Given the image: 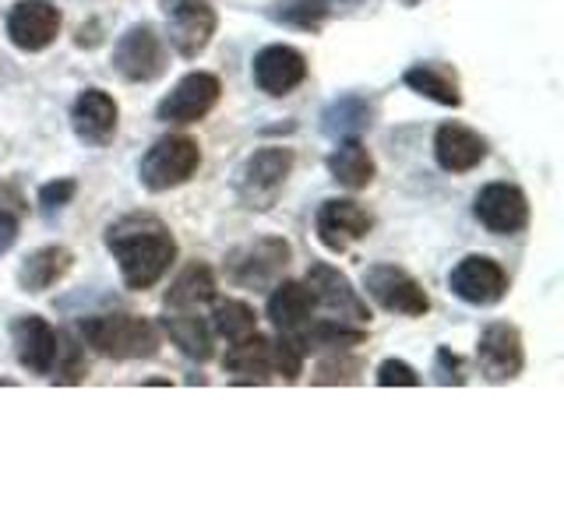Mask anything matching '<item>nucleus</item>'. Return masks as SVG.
<instances>
[{
	"label": "nucleus",
	"instance_id": "nucleus-1",
	"mask_svg": "<svg viewBox=\"0 0 564 528\" xmlns=\"http://www.w3.org/2000/svg\"><path fill=\"white\" fill-rule=\"evenodd\" d=\"M106 251L117 257L123 286L145 293L176 261V240L170 226L152 211H131L106 226Z\"/></svg>",
	"mask_w": 564,
	"mask_h": 528
},
{
	"label": "nucleus",
	"instance_id": "nucleus-2",
	"mask_svg": "<svg viewBox=\"0 0 564 528\" xmlns=\"http://www.w3.org/2000/svg\"><path fill=\"white\" fill-rule=\"evenodd\" d=\"M78 339L106 360H152L159 352V331L134 314H96L78 321Z\"/></svg>",
	"mask_w": 564,
	"mask_h": 528
},
{
	"label": "nucleus",
	"instance_id": "nucleus-3",
	"mask_svg": "<svg viewBox=\"0 0 564 528\" xmlns=\"http://www.w3.org/2000/svg\"><path fill=\"white\" fill-rule=\"evenodd\" d=\"M202 166V145L187 134H166L141 155L138 163V180L145 190L163 194L187 184Z\"/></svg>",
	"mask_w": 564,
	"mask_h": 528
},
{
	"label": "nucleus",
	"instance_id": "nucleus-4",
	"mask_svg": "<svg viewBox=\"0 0 564 528\" xmlns=\"http://www.w3.org/2000/svg\"><path fill=\"white\" fill-rule=\"evenodd\" d=\"M290 169H293V152L290 148H279V145L258 148L237 169V180H234L237 201L247 211H269L275 205V198H279V190L286 187Z\"/></svg>",
	"mask_w": 564,
	"mask_h": 528
},
{
	"label": "nucleus",
	"instance_id": "nucleus-5",
	"mask_svg": "<svg viewBox=\"0 0 564 528\" xmlns=\"http://www.w3.org/2000/svg\"><path fill=\"white\" fill-rule=\"evenodd\" d=\"M293 246L282 237H261L254 243H243L226 257V278L240 289H264L282 275L290 264Z\"/></svg>",
	"mask_w": 564,
	"mask_h": 528
},
{
	"label": "nucleus",
	"instance_id": "nucleus-6",
	"mask_svg": "<svg viewBox=\"0 0 564 528\" xmlns=\"http://www.w3.org/2000/svg\"><path fill=\"white\" fill-rule=\"evenodd\" d=\"M163 14H166L170 46L181 53L184 61L202 57L219 25L216 8H212L208 0H163Z\"/></svg>",
	"mask_w": 564,
	"mask_h": 528
},
{
	"label": "nucleus",
	"instance_id": "nucleus-7",
	"mask_svg": "<svg viewBox=\"0 0 564 528\" xmlns=\"http://www.w3.org/2000/svg\"><path fill=\"white\" fill-rule=\"evenodd\" d=\"M113 70L123 81H134V85H149L155 78H163V70H166L163 35L152 25H131L113 46Z\"/></svg>",
	"mask_w": 564,
	"mask_h": 528
},
{
	"label": "nucleus",
	"instance_id": "nucleus-8",
	"mask_svg": "<svg viewBox=\"0 0 564 528\" xmlns=\"http://www.w3.org/2000/svg\"><path fill=\"white\" fill-rule=\"evenodd\" d=\"M364 289L388 314L423 317L431 310V299L423 293V286L399 264H370L364 272Z\"/></svg>",
	"mask_w": 564,
	"mask_h": 528
},
{
	"label": "nucleus",
	"instance_id": "nucleus-9",
	"mask_svg": "<svg viewBox=\"0 0 564 528\" xmlns=\"http://www.w3.org/2000/svg\"><path fill=\"white\" fill-rule=\"evenodd\" d=\"M223 96V81L208 70H191L173 85V92L159 102L155 117L163 123H198L205 120Z\"/></svg>",
	"mask_w": 564,
	"mask_h": 528
},
{
	"label": "nucleus",
	"instance_id": "nucleus-10",
	"mask_svg": "<svg viewBox=\"0 0 564 528\" xmlns=\"http://www.w3.org/2000/svg\"><path fill=\"white\" fill-rule=\"evenodd\" d=\"M448 289L469 307H494L508 296V275L494 257L469 254L452 268Z\"/></svg>",
	"mask_w": 564,
	"mask_h": 528
},
{
	"label": "nucleus",
	"instance_id": "nucleus-11",
	"mask_svg": "<svg viewBox=\"0 0 564 528\" xmlns=\"http://www.w3.org/2000/svg\"><path fill=\"white\" fill-rule=\"evenodd\" d=\"M476 363H480V374L490 384H508L522 374L525 352H522V334L516 324L508 321H494L484 328L480 342H476Z\"/></svg>",
	"mask_w": 564,
	"mask_h": 528
},
{
	"label": "nucleus",
	"instance_id": "nucleus-12",
	"mask_svg": "<svg viewBox=\"0 0 564 528\" xmlns=\"http://www.w3.org/2000/svg\"><path fill=\"white\" fill-rule=\"evenodd\" d=\"M307 289L314 293V304H322L328 314H335L339 321H352V324H367L370 321V307L367 299L352 289V282L332 268L325 261H314L307 268Z\"/></svg>",
	"mask_w": 564,
	"mask_h": 528
},
{
	"label": "nucleus",
	"instance_id": "nucleus-13",
	"mask_svg": "<svg viewBox=\"0 0 564 528\" xmlns=\"http://www.w3.org/2000/svg\"><path fill=\"white\" fill-rule=\"evenodd\" d=\"M317 240H322L332 254H343L349 251L352 243L364 240L370 229H375V216L360 205V201H349V198H332L317 208Z\"/></svg>",
	"mask_w": 564,
	"mask_h": 528
},
{
	"label": "nucleus",
	"instance_id": "nucleus-14",
	"mask_svg": "<svg viewBox=\"0 0 564 528\" xmlns=\"http://www.w3.org/2000/svg\"><path fill=\"white\" fill-rule=\"evenodd\" d=\"M251 75H254V85L264 96H272V99L290 96L293 88H300L307 81V57L296 46L272 43V46L258 50V57L251 64Z\"/></svg>",
	"mask_w": 564,
	"mask_h": 528
},
{
	"label": "nucleus",
	"instance_id": "nucleus-15",
	"mask_svg": "<svg viewBox=\"0 0 564 528\" xmlns=\"http://www.w3.org/2000/svg\"><path fill=\"white\" fill-rule=\"evenodd\" d=\"M476 219L498 237H516L529 226V201L516 184H487L476 194Z\"/></svg>",
	"mask_w": 564,
	"mask_h": 528
},
{
	"label": "nucleus",
	"instance_id": "nucleus-16",
	"mask_svg": "<svg viewBox=\"0 0 564 528\" xmlns=\"http://www.w3.org/2000/svg\"><path fill=\"white\" fill-rule=\"evenodd\" d=\"M61 32V11L50 0H18L8 11V40L22 53H43Z\"/></svg>",
	"mask_w": 564,
	"mask_h": 528
},
{
	"label": "nucleus",
	"instance_id": "nucleus-17",
	"mask_svg": "<svg viewBox=\"0 0 564 528\" xmlns=\"http://www.w3.org/2000/svg\"><path fill=\"white\" fill-rule=\"evenodd\" d=\"M117 120H120L117 99L110 92H102V88H85L75 99V106H70V128H75L78 141L93 148L110 145L117 134Z\"/></svg>",
	"mask_w": 564,
	"mask_h": 528
},
{
	"label": "nucleus",
	"instance_id": "nucleus-18",
	"mask_svg": "<svg viewBox=\"0 0 564 528\" xmlns=\"http://www.w3.org/2000/svg\"><path fill=\"white\" fill-rule=\"evenodd\" d=\"M11 345H14V356L22 363L29 374H53V360H57V345H61V334L53 331L43 317L25 314L18 317L11 324Z\"/></svg>",
	"mask_w": 564,
	"mask_h": 528
},
{
	"label": "nucleus",
	"instance_id": "nucleus-19",
	"mask_svg": "<svg viewBox=\"0 0 564 528\" xmlns=\"http://www.w3.org/2000/svg\"><path fill=\"white\" fill-rule=\"evenodd\" d=\"M434 158L445 173H469L487 158V141L466 123H441L434 134Z\"/></svg>",
	"mask_w": 564,
	"mask_h": 528
},
{
	"label": "nucleus",
	"instance_id": "nucleus-20",
	"mask_svg": "<svg viewBox=\"0 0 564 528\" xmlns=\"http://www.w3.org/2000/svg\"><path fill=\"white\" fill-rule=\"evenodd\" d=\"M314 293L307 289V282H279L269 296V321L282 331V334H296L304 324H311L314 317Z\"/></svg>",
	"mask_w": 564,
	"mask_h": 528
},
{
	"label": "nucleus",
	"instance_id": "nucleus-21",
	"mask_svg": "<svg viewBox=\"0 0 564 528\" xmlns=\"http://www.w3.org/2000/svg\"><path fill=\"white\" fill-rule=\"evenodd\" d=\"M70 264H75V254H70L67 246L46 243L22 261V268H18V286L25 293H46L70 272Z\"/></svg>",
	"mask_w": 564,
	"mask_h": 528
},
{
	"label": "nucleus",
	"instance_id": "nucleus-22",
	"mask_svg": "<svg viewBox=\"0 0 564 528\" xmlns=\"http://www.w3.org/2000/svg\"><path fill=\"white\" fill-rule=\"evenodd\" d=\"M223 366L229 374H240L243 384H269V374H272V339H264V334H247L240 342H229L226 356H223Z\"/></svg>",
	"mask_w": 564,
	"mask_h": 528
},
{
	"label": "nucleus",
	"instance_id": "nucleus-23",
	"mask_svg": "<svg viewBox=\"0 0 564 528\" xmlns=\"http://www.w3.org/2000/svg\"><path fill=\"white\" fill-rule=\"evenodd\" d=\"M328 173L339 187L364 190V187H370V180H375L378 166H375V158H370V152L360 138H343L339 148L328 155Z\"/></svg>",
	"mask_w": 564,
	"mask_h": 528
},
{
	"label": "nucleus",
	"instance_id": "nucleus-24",
	"mask_svg": "<svg viewBox=\"0 0 564 528\" xmlns=\"http://www.w3.org/2000/svg\"><path fill=\"white\" fill-rule=\"evenodd\" d=\"M163 331L170 334V342L181 349L187 360H194V363L212 360V328L194 310H170L166 307Z\"/></svg>",
	"mask_w": 564,
	"mask_h": 528
},
{
	"label": "nucleus",
	"instance_id": "nucleus-25",
	"mask_svg": "<svg viewBox=\"0 0 564 528\" xmlns=\"http://www.w3.org/2000/svg\"><path fill=\"white\" fill-rule=\"evenodd\" d=\"M402 81L410 85L416 96H423V99H434L441 106H452V110H458V106H463L458 78H455V70L445 67V64H413L402 75Z\"/></svg>",
	"mask_w": 564,
	"mask_h": 528
},
{
	"label": "nucleus",
	"instance_id": "nucleus-26",
	"mask_svg": "<svg viewBox=\"0 0 564 528\" xmlns=\"http://www.w3.org/2000/svg\"><path fill=\"white\" fill-rule=\"evenodd\" d=\"M212 299H216V275H212V268L202 261L187 264L166 289L170 310H198L202 304H212Z\"/></svg>",
	"mask_w": 564,
	"mask_h": 528
},
{
	"label": "nucleus",
	"instance_id": "nucleus-27",
	"mask_svg": "<svg viewBox=\"0 0 564 528\" xmlns=\"http://www.w3.org/2000/svg\"><path fill=\"white\" fill-rule=\"evenodd\" d=\"M293 339L300 342L304 352H349L364 345L367 334L360 328H349L343 324L339 317H328V321H314V324H304Z\"/></svg>",
	"mask_w": 564,
	"mask_h": 528
},
{
	"label": "nucleus",
	"instance_id": "nucleus-28",
	"mask_svg": "<svg viewBox=\"0 0 564 528\" xmlns=\"http://www.w3.org/2000/svg\"><path fill=\"white\" fill-rule=\"evenodd\" d=\"M370 128V106L367 99L360 96H343V99H335L325 117H322V131L328 138H357L360 131Z\"/></svg>",
	"mask_w": 564,
	"mask_h": 528
},
{
	"label": "nucleus",
	"instance_id": "nucleus-29",
	"mask_svg": "<svg viewBox=\"0 0 564 528\" xmlns=\"http://www.w3.org/2000/svg\"><path fill=\"white\" fill-rule=\"evenodd\" d=\"M335 0H279V4L269 11L272 22L286 25V29H300V32H322V25L332 18Z\"/></svg>",
	"mask_w": 564,
	"mask_h": 528
},
{
	"label": "nucleus",
	"instance_id": "nucleus-30",
	"mask_svg": "<svg viewBox=\"0 0 564 528\" xmlns=\"http://www.w3.org/2000/svg\"><path fill=\"white\" fill-rule=\"evenodd\" d=\"M212 331L226 342H240L247 334L258 331L254 310L247 307L243 299H219V304L212 307Z\"/></svg>",
	"mask_w": 564,
	"mask_h": 528
},
{
	"label": "nucleus",
	"instance_id": "nucleus-31",
	"mask_svg": "<svg viewBox=\"0 0 564 528\" xmlns=\"http://www.w3.org/2000/svg\"><path fill=\"white\" fill-rule=\"evenodd\" d=\"M304 356L307 352L300 349V342L293 339V334H282L272 342V374H279L286 384H296L300 374H304Z\"/></svg>",
	"mask_w": 564,
	"mask_h": 528
},
{
	"label": "nucleus",
	"instance_id": "nucleus-32",
	"mask_svg": "<svg viewBox=\"0 0 564 528\" xmlns=\"http://www.w3.org/2000/svg\"><path fill=\"white\" fill-rule=\"evenodd\" d=\"M53 370H57V384H78L85 377V352L75 339L61 334V345H57V360H53Z\"/></svg>",
	"mask_w": 564,
	"mask_h": 528
},
{
	"label": "nucleus",
	"instance_id": "nucleus-33",
	"mask_svg": "<svg viewBox=\"0 0 564 528\" xmlns=\"http://www.w3.org/2000/svg\"><path fill=\"white\" fill-rule=\"evenodd\" d=\"M357 381H360V363L346 356V352H332L314 374V384H357Z\"/></svg>",
	"mask_w": 564,
	"mask_h": 528
},
{
	"label": "nucleus",
	"instance_id": "nucleus-34",
	"mask_svg": "<svg viewBox=\"0 0 564 528\" xmlns=\"http://www.w3.org/2000/svg\"><path fill=\"white\" fill-rule=\"evenodd\" d=\"M75 194H78V184L70 180V176H61V180L40 187V208L43 211H57V208L70 205V198H75Z\"/></svg>",
	"mask_w": 564,
	"mask_h": 528
},
{
	"label": "nucleus",
	"instance_id": "nucleus-35",
	"mask_svg": "<svg viewBox=\"0 0 564 528\" xmlns=\"http://www.w3.org/2000/svg\"><path fill=\"white\" fill-rule=\"evenodd\" d=\"M378 384L381 387H416L420 384V374L402 360H384L378 366Z\"/></svg>",
	"mask_w": 564,
	"mask_h": 528
},
{
	"label": "nucleus",
	"instance_id": "nucleus-36",
	"mask_svg": "<svg viewBox=\"0 0 564 528\" xmlns=\"http://www.w3.org/2000/svg\"><path fill=\"white\" fill-rule=\"evenodd\" d=\"M437 381L441 384H463V360L448 349H437Z\"/></svg>",
	"mask_w": 564,
	"mask_h": 528
},
{
	"label": "nucleus",
	"instance_id": "nucleus-37",
	"mask_svg": "<svg viewBox=\"0 0 564 528\" xmlns=\"http://www.w3.org/2000/svg\"><path fill=\"white\" fill-rule=\"evenodd\" d=\"M14 240H18V222H14V216H8V211H0V254H8Z\"/></svg>",
	"mask_w": 564,
	"mask_h": 528
},
{
	"label": "nucleus",
	"instance_id": "nucleus-38",
	"mask_svg": "<svg viewBox=\"0 0 564 528\" xmlns=\"http://www.w3.org/2000/svg\"><path fill=\"white\" fill-rule=\"evenodd\" d=\"M402 4H405V8H413V4H420V0H402Z\"/></svg>",
	"mask_w": 564,
	"mask_h": 528
},
{
	"label": "nucleus",
	"instance_id": "nucleus-39",
	"mask_svg": "<svg viewBox=\"0 0 564 528\" xmlns=\"http://www.w3.org/2000/svg\"><path fill=\"white\" fill-rule=\"evenodd\" d=\"M346 4H360V0H346Z\"/></svg>",
	"mask_w": 564,
	"mask_h": 528
}]
</instances>
